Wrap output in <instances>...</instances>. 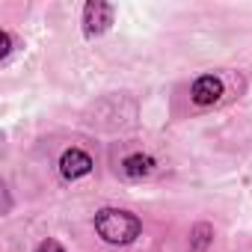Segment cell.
Instances as JSON below:
<instances>
[{
    "instance_id": "cell-8",
    "label": "cell",
    "mask_w": 252,
    "mask_h": 252,
    "mask_svg": "<svg viewBox=\"0 0 252 252\" xmlns=\"http://www.w3.org/2000/svg\"><path fill=\"white\" fill-rule=\"evenodd\" d=\"M36 252H65V249H63L57 240H45V243H39V249H36Z\"/></svg>"
},
{
    "instance_id": "cell-5",
    "label": "cell",
    "mask_w": 252,
    "mask_h": 252,
    "mask_svg": "<svg viewBox=\"0 0 252 252\" xmlns=\"http://www.w3.org/2000/svg\"><path fill=\"white\" fill-rule=\"evenodd\" d=\"M122 169H125L128 178H143V175H149L155 169V160L149 155H128L122 160Z\"/></svg>"
},
{
    "instance_id": "cell-7",
    "label": "cell",
    "mask_w": 252,
    "mask_h": 252,
    "mask_svg": "<svg viewBox=\"0 0 252 252\" xmlns=\"http://www.w3.org/2000/svg\"><path fill=\"white\" fill-rule=\"evenodd\" d=\"M9 45H12L9 33H0V60H6V57H9Z\"/></svg>"
},
{
    "instance_id": "cell-4",
    "label": "cell",
    "mask_w": 252,
    "mask_h": 252,
    "mask_svg": "<svg viewBox=\"0 0 252 252\" xmlns=\"http://www.w3.org/2000/svg\"><path fill=\"white\" fill-rule=\"evenodd\" d=\"M220 95H222V80L214 77V74H205V77H199V80L193 83V101H196L199 107L217 104Z\"/></svg>"
},
{
    "instance_id": "cell-3",
    "label": "cell",
    "mask_w": 252,
    "mask_h": 252,
    "mask_svg": "<svg viewBox=\"0 0 252 252\" xmlns=\"http://www.w3.org/2000/svg\"><path fill=\"white\" fill-rule=\"evenodd\" d=\"M89 169H92V158L86 155V152H80V149H68L63 158H60V172L65 175V178H83V175H89Z\"/></svg>"
},
{
    "instance_id": "cell-1",
    "label": "cell",
    "mask_w": 252,
    "mask_h": 252,
    "mask_svg": "<svg viewBox=\"0 0 252 252\" xmlns=\"http://www.w3.org/2000/svg\"><path fill=\"white\" fill-rule=\"evenodd\" d=\"M95 228L107 243H131L140 234V220L128 211H119V208H104L95 217Z\"/></svg>"
},
{
    "instance_id": "cell-2",
    "label": "cell",
    "mask_w": 252,
    "mask_h": 252,
    "mask_svg": "<svg viewBox=\"0 0 252 252\" xmlns=\"http://www.w3.org/2000/svg\"><path fill=\"white\" fill-rule=\"evenodd\" d=\"M113 24V6L104 3V0H89L83 6V33L89 39L107 33V27Z\"/></svg>"
},
{
    "instance_id": "cell-6",
    "label": "cell",
    "mask_w": 252,
    "mask_h": 252,
    "mask_svg": "<svg viewBox=\"0 0 252 252\" xmlns=\"http://www.w3.org/2000/svg\"><path fill=\"white\" fill-rule=\"evenodd\" d=\"M208 240H211V228L208 225H196V231H193V249H205Z\"/></svg>"
}]
</instances>
